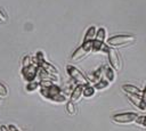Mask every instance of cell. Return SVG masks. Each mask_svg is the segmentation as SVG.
Instances as JSON below:
<instances>
[{"instance_id": "1", "label": "cell", "mask_w": 146, "mask_h": 131, "mask_svg": "<svg viewBox=\"0 0 146 131\" xmlns=\"http://www.w3.org/2000/svg\"><path fill=\"white\" fill-rule=\"evenodd\" d=\"M40 92H41V95H42L43 98L49 99L52 103L63 104V103H66V100H67L66 95L63 93L62 89L58 85H55L54 83L51 85L47 87V88H41Z\"/></svg>"}, {"instance_id": "2", "label": "cell", "mask_w": 146, "mask_h": 131, "mask_svg": "<svg viewBox=\"0 0 146 131\" xmlns=\"http://www.w3.org/2000/svg\"><path fill=\"white\" fill-rule=\"evenodd\" d=\"M136 41V36L131 35V34H120V35H114L111 36L107 40V44L110 46H115V47H120V46H127L130 43H133Z\"/></svg>"}, {"instance_id": "3", "label": "cell", "mask_w": 146, "mask_h": 131, "mask_svg": "<svg viewBox=\"0 0 146 131\" xmlns=\"http://www.w3.org/2000/svg\"><path fill=\"white\" fill-rule=\"evenodd\" d=\"M92 50V41H87L83 42L72 55V60L73 62H79L82 58H84L90 51Z\"/></svg>"}, {"instance_id": "4", "label": "cell", "mask_w": 146, "mask_h": 131, "mask_svg": "<svg viewBox=\"0 0 146 131\" xmlns=\"http://www.w3.org/2000/svg\"><path fill=\"white\" fill-rule=\"evenodd\" d=\"M67 73L70 74V76L73 79L74 82H76L78 84H82V85H86V84H89V80L82 74V72H80V69H78L75 66L73 65H67Z\"/></svg>"}, {"instance_id": "5", "label": "cell", "mask_w": 146, "mask_h": 131, "mask_svg": "<svg viewBox=\"0 0 146 131\" xmlns=\"http://www.w3.org/2000/svg\"><path fill=\"white\" fill-rule=\"evenodd\" d=\"M39 68H40V67L38 66L36 62H32L31 65H29V66L22 68V75H23V77H24L27 82L35 81L36 75H38V73H39Z\"/></svg>"}, {"instance_id": "6", "label": "cell", "mask_w": 146, "mask_h": 131, "mask_svg": "<svg viewBox=\"0 0 146 131\" xmlns=\"http://www.w3.org/2000/svg\"><path fill=\"white\" fill-rule=\"evenodd\" d=\"M137 117H138V114H136L133 112H127V113H121V114L113 115L112 120L115 123H119V124H128V123L136 122Z\"/></svg>"}, {"instance_id": "7", "label": "cell", "mask_w": 146, "mask_h": 131, "mask_svg": "<svg viewBox=\"0 0 146 131\" xmlns=\"http://www.w3.org/2000/svg\"><path fill=\"white\" fill-rule=\"evenodd\" d=\"M107 54H108V60H110L111 67H112L113 69H115V71H119V69H120V62H119V57H117L115 50L108 48Z\"/></svg>"}, {"instance_id": "8", "label": "cell", "mask_w": 146, "mask_h": 131, "mask_svg": "<svg viewBox=\"0 0 146 131\" xmlns=\"http://www.w3.org/2000/svg\"><path fill=\"white\" fill-rule=\"evenodd\" d=\"M82 90H83V85L82 84H76V87L73 89L71 97H70V101H72L73 104L79 101L82 97Z\"/></svg>"}, {"instance_id": "9", "label": "cell", "mask_w": 146, "mask_h": 131, "mask_svg": "<svg viewBox=\"0 0 146 131\" xmlns=\"http://www.w3.org/2000/svg\"><path fill=\"white\" fill-rule=\"evenodd\" d=\"M129 100H130L136 107H138L140 110H146V104L141 100V97H140V96H137V95H129Z\"/></svg>"}, {"instance_id": "10", "label": "cell", "mask_w": 146, "mask_h": 131, "mask_svg": "<svg viewBox=\"0 0 146 131\" xmlns=\"http://www.w3.org/2000/svg\"><path fill=\"white\" fill-rule=\"evenodd\" d=\"M103 79V67H99L98 69H96L95 72H92L91 74H89V82L91 83H97L98 81H100Z\"/></svg>"}, {"instance_id": "11", "label": "cell", "mask_w": 146, "mask_h": 131, "mask_svg": "<svg viewBox=\"0 0 146 131\" xmlns=\"http://www.w3.org/2000/svg\"><path fill=\"white\" fill-rule=\"evenodd\" d=\"M122 89H123V91H125L128 95L141 96V93H143V91H141L139 88H137V87H135V85H132V84H123V85H122Z\"/></svg>"}, {"instance_id": "12", "label": "cell", "mask_w": 146, "mask_h": 131, "mask_svg": "<svg viewBox=\"0 0 146 131\" xmlns=\"http://www.w3.org/2000/svg\"><path fill=\"white\" fill-rule=\"evenodd\" d=\"M41 69H43L46 73H48V74H50V75H55V74H58V71H57V68L55 67V66H52L51 64H49V63H47V62H43L40 66H39Z\"/></svg>"}, {"instance_id": "13", "label": "cell", "mask_w": 146, "mask_h": 131, "mask_svg": "<svg viewBox=\"0 0 146 131\" xmlns=\"http://www.w3.org/2000/svg\"><path fill=\"white\" fill-rule=\"evenodd\" d=\"M95 88L94 85H91L90 83L89 84H86L83 85V90H82V96L86 97V98H91L94 95H95Z\"/></svg>"}, {"instance_id": "14", "label": "cell", "mask_w": 146, "mask_h": 131, "mask_svg": "<svg viewBox=\"0 0 146 131\" xmlns=\"http://www.w3.org/2000/svg\"><path fill=\"white\" fill-rule=\"evenodd\" d=\"M95 36H96V28H95V26H90V27H88V30H87V32H86L83 42L94 41V40H95Z\"/></svg>"}, {"instance_id": "15", "label": "cell", "mask_w": 146, "mask_h": 131, "mask_svg": "<svg viewBox=\"0 0 146 131\" xmlns=\"http://www.w3.org/2000/svg\"><path fill=\"white\" fill-rule=\"evenodd\" d=\"M105 34H106V31H105L104 27L98 28V31H96V36H95V40L94 41H96L98 43H104V41H105Z\"/></svg>"}, {"instance_id": "16", "label": "cell", "mask_w": 146, "mask_h": 131, "mask_svg": "<svg viewBox=\"0 0 146 131\" xmlns=\"http://www.w3.org/2000/svg\"><path fill=\"white\" fill-rule=\"evenodd\" d=\"M108 83H110V82H108L106 79H104V77H103L100 81H98L97 83H95V84H94V88H95V89H98V90H104L105 88H107Z\"/></svg>"}, {"instance_id": "17", "label": "cell", "mask_w": 146, "mask_h": 131, "mask_svg": "<svg viewBox=\"0 0 146 131\" xmlns=\"http://www.w3.org/2000/svg\"><path fill=\"white\" fill-rule=\"evenodd\" d=\"M114 77H115V74L113 72V68L112 67H106V69H105V79L108 82H113Z\"/></svg>"}, {"instance_id": "18", "label": "cell", "mask_w": 146, "mask_h": 131, "mask_svg": "<svg viewBox=\"0 0 146 131\" xmlns=\"http://www.w3.org/2000/svg\"><path fill=\"white\" fill-rule=\"evenodd\" d=\"M38 88H40V82H36V81H32L26 84V91H29V92H32V91L36 90Z\"/></svg>"}, {"instance_id": "19", "label": "cell", "mask_w": 146, "mask_h": 131, "mask_svg": "<svg viewBox=\"0 0 146 131\" xmlns=\"http://www.w3.org/2000/svg\"><path fill=\"white\" fill-rule=\"evenodd\" d=\"M66 112H67L70 115H75V114H76L75 105H74L72 101H67V103H66Z\"/></svg>"}, {"instance_id": "20", "label": "cell", "mask_w": 146, "mask_h": 131, "mask_svg": "<svg viewBox=\"0 0 146 131\" xmlns=\"http://www.w3.org/2000/svg\"><path fill=\"white\" fill-rule=\"evenodd\" d=\"M8 93H9L8 92V88L3 83L0 82V98H3V99L7 98L8 97Z\"/></svg>"}, {"instance_id": "21", "label": "cell", "mask_w": 146, "mask_h": 131, "mask_svg": "<svg viewBox=\"0 0 146 131\" xmlns=\"http://www.w3.org/2000/svg\"><path fill=\"white\" fill-rule=\"evenodd\" d=\"M136 124H138V125H140V126L146 129V116L145 115L144 116H138L137 120H136Z\"/></svg>"}, {"instance_id": "22", "label": "cell", "mask_w": 146, "mask_h": 131, "mask_svg": "<svg viewBox=\"0 0 146 131\" xmlns=\"http://www.w3.org/2000/svg\"><path fill=\"white\" fill-rule=\"evenodd\" d=\"M31 64H32L31 57H30V56H25V57L23 58V63H22V68H23V67H26V66H29V65H31Z\"/></svg>"}, {"instance_id": "23", "label": "cell", "mask_w": 146, "mask_h": 131, "mask_svg": "<svg viewBox=\"0 0 146 131\" xmlns=\"http://www.w3.org/2000/svg\"><path fill=\"white\" fill-rule=\"evenodd\" d=\"M5 21H7V16L2 10H0V22H5Z\"/></svg>"}, {"instance_id": "24", "label": "cell", "mask_w": 146, "mask_h": 131, "mask_svg": "<svg viewBox=\"0 0 146 131\" xmlns=\"http://www.w3.org/2000/svg\"><path fill=\"white\" fill-rule=\"evenodd\" d=\"M140 97H141V100L146 104V85H145V89L143 90V93H141V96H140Z\"/></svg>"}, {"instance_id": "25", "label": "cell", "mask_w": 146, "mask_h": 131, "mask_svg": "<svg viewBox=\"0 0 146 131\" xmlns=\"http://www.w3.org/2000/svg\"><path fill=\"white\" fill-rule=\"evenodd\" d=\"M0 131H8L6 125H0Z\"/></svg>"}]
</instances>
